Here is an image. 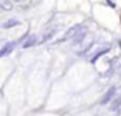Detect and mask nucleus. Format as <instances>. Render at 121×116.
Returning a JSON list of instances; mask_svg holds the SVG:
<instances>
[{"label":"nucleus","instance_id":"obj_1","mask_svg":"<svg viewBox=\"0 0 121 116\" xmlns=\"http://www.w3.org/2000/svg\"><path fill=\"white\" fill-rule=\"evenodd\" d=\"M81 27H83V26H80V24H76V26L70 27V29L66 32V34L63 36V40H69V39H71V37L77 36V33H78V30H80Z\"/></svg>","mask_w":121,"mask_h":116},{"label":"nucleus","instance_id":"obj_2","mask_svg":"<svg viewBox=\"0 0 121 116\" xmlns=\"http://www.w3.org/2000/svg\"><path fill=\"white\" fill-rule=\"evenodd\" d=\"M14 46H16V42H9V43H6L4 47L2 49V52H0V56L4 57V56H7L9 53H12L13 49H14Z\"/></svg>","mask_w":121,"mask_h":116},{"label":"nucleus","instance_id":"obj_3","mask_svg":"<svg viewBox=\"0 0 121 116\" xmlns=\"http://www.w3.org/2000/svg\"><path fill=\"white\" fill-rule=\"evenodd\" d=\"M115 96V87H111V89H108V92L104 95V97L101 99V105H105V103H108L112 97Z\"/></svg>","mask_w":121,"mask_h":116},{"label":"nucleus","instance_id":"obj_4","mask_svg":"<svg viewBox=\"0 0 121 116\" xmlns=\"http://www.w3.org/2000/svg\"><path fill=\"white\" fill-rule=\"evenodd\" d=\"M36 39H37V37H36V34H30V36L27 37V40L23 43V47H24V49H27V47L34 46V44H36V42H37Z\"/></svg>","mask_w":121,"mask_h":116},{"label":"nucleus","instance_id":"obj_5","mask_svg":"<svg viewBox=\"0 0 121 116\" xmlns=\"http://www.w3.org/2000/svg\"><path fill=\"white\" fill-rule=\"evenodd\" d=\"M19 24V20H16V19H9L7 22H4L3 23V29H9V27H13V26H17Z\"/></svg>","mask_w":121,"mask_h":116},{"label":"nucleus","instance_id":"obj_6","mask_svg":"<svg viewBox=\"0 0 121 116\" xmlns=\"http://www.w3.org/2000/svg\"><path fill=\"white\" fill-rule=\"evenodd\" d=\"M108 50H110V47H105V49H101V50H100L98 53H95V54H94V56L91 57V63H95V60L98 59V57H100V56H103V54H105V53H107Z\"/></svg>","mask_w":121,"mask_h":116},{"label":"nucleus","instance_id":"obj_7","mask_svg":"<svg viewBox=\"0 0 121 116\" xmlns=\"http://www.w3.org/2000/svg\"><path fill=\"white\" fill-rule=\"evenodd\" d=\"M84 36H86V32H81L80 34H77V36H76V39H74V43H78V42H81V40L84 39Z\"/></svg>","mask_w":121,"mask_h":116},{"label":"nucleus","instance_id":"obj_8","mask_svg":"<svg viewBox=\"0 0 121 116\" xmlns=\"http://www.w3.org/2000/svg\"><path fill=\"white\" fill-rule=\"evenodd\" d=\"M2 7H3V9H7V10H9V9H12L13 6H12V5H10L9 2H6V0H3V3H2Z\"/></svg>","mask_w":121,"mask_h":116},{"label":"nucleus","instance_id":"obj_9","mask_svg":"<svg viewBox=\"0 0 121 116\" xmlns=\"http://www.w3.org/2000/svg\"><path fill=\"white\" fill-rule=\"evenodd\" d=\"M53 34H54V32H50V33H48L47 36H44V40H48V39H50V37H51Z\"/></svg>","mask_w":121,"mask_h":116}]
</instances>
